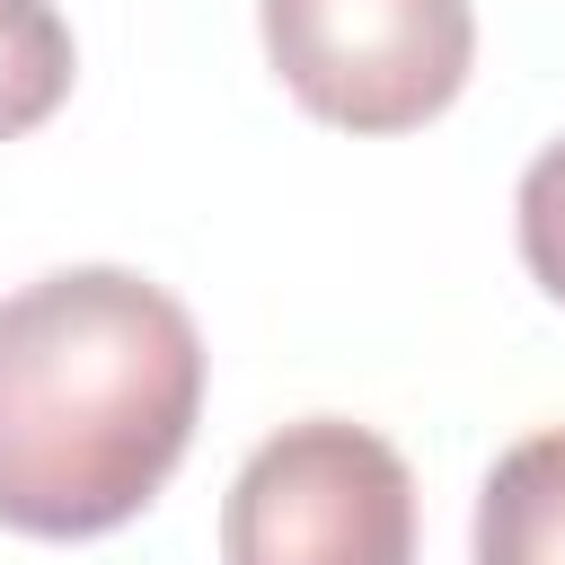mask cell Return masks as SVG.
<instances>
[{"label":"cell","instance_id":"1","mask_svg":"<svg viewBox=\"0 0 565 565\" xmlns=\"http://www.w3.org/2000/svg\"><path fill=\"white\" fill-rule=\"evenodd\" d=\"M203 335L132 265H62L0 300V521L26 539L124 530L185 459Z\"/></svg>","mask_w":565,"mask_h":565},{"label":"cell","instance_id":"2","mask_svg":"<svg viewBox=\"0 0 565 565\" xmlns=\"http://www.w3.org/2000/svg\"><path fill=\"white\" fill-rule=\"evenodd\" d=\"M221 565H415V477L344 415L282 424L221 503Z\"/></svg>","mask_w":565,"mask_h":565},{"label":"cell","instance_id":"3","mask_svg":"<svg viewBox=\"0 0 565 565\" xmlns=\"http://www.w3.org/2000/svg\"><path fill=\"white\" fill-rule=\"evenodd\" d=\"M265 53L318 124L415 132L468 88L477 9L468 0H265Z\"/></svg>","mask_w":565,"mask_h":565},{"label":"cell","instance_id":"4","mask_svg":"<svg viewBox=\"0 0 565 565\" xmlns=\"http://www.w3.org/2000/svg\"><path fill=\"white\" fill-rule=\"evenodd\" d=\"M477 565H565V433H530L477 494Z\"/></svg>","mask_w":565,"mask_h":565},{"label":"cell","instance_id":"5","mask_svg":"<svg viewBox=\"0 0 565 565\" xmlns=\"http://www.w3.org/2000/svg\"><path fill=\"white\" fill-rule=\"evenodd\" d=\"M71 97V26L53 0H0V141L35 132Z\"/></svg>","mask_w":565,"mask_h":565},{"label":"cell","instance_id":"6","mask_svg":"<svg viewBox=\"0 0 565 565\" xmlns=\"http://www.w3.org/2000/svg\"><path fill=\"white\" fill-rule=\"evenodd\" d=\"M512 212H521V265L539 274L547 300H565V141H547V150L521 168Z\"/></svg>","mask_w":565,"mask_h":565}]
</instances>
